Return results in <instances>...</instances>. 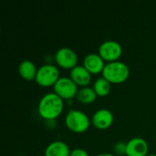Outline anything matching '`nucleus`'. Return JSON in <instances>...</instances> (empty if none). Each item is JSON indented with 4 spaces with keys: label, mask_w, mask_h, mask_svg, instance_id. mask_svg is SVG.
Segmentation results:
<instances>
[{
    "label": "nucleus",
    "mask_w": 156,
    "mask_h": 156,
    "mask_svg": "<svg viewBox=\"0 0 156 156\" xmlns=\"http://www.w3.org/2000/svg\"><path fill=\"white\" fill-rule=\"evenodd\" d=\"M63 107V99L55 92H48L40 99L37 105V112L42 118L54 120L62 112Z\"/></svg>",
    "instance_id": "1"
},
{
    "label": "nucleus",
    "mask_w": 156,
    "mask_h": 156,
    "mask_svg": "<svg viewBox=\"0 0 156 156\" xmlns=\"http://www.w3.org/2000/svg\"><path fill=\"white\" fill-rule=\"evenodd\" d=\"M130 74L129 67L122 61L116 60L108 62L102 70V77L105 78L110 83H122Z\"/></svg>",
    "instance_id": "2"
},
{
    "label": "nucleus",
    "mask_w": 156,
    "mask_h": 156,
    "mask_svg": "<svg viewBox=\"0 0 156 156\" xmlns=\"http://www.w3.org/2000/svg\"><path fill=\"white\" fill-rule=\"evenodd\" d=\"M67 127L74 133H84L90 127V122L86 113L80 110H69L65 117Z\"/></svg>",
    "instance_id": "3"
},
{
    "label": "nucleus",
    "mask_w": 156,
    "mask_h": 156,
    "mask_svg": "<svg viewBox=\"0 0 156 156\" xmlns=\"http://www.w3.org/2000/svg\"><path fill=\"white\" fill-rule=\"evenodd\" d=\"M58 68L52 64H44L37 69L36 75V82L43 87L51 86L57 82L59 79Z\"/></svg>",
    "instance_id": "4"
},
{
    "label": "nucleus",
    "mask_w": 156,
    "mask_h": 156,
    "mask_svg": "<svg viewBox=\"0 0 156 156\" xmlns=\"http://www.w3.org/2000/svg\"><path fill=\"white\" fill-rule=\"evenodd\" d=\"M54 92L63 100H70L76 97L79 90L78 85L69 77H60L53 86Z\"/></svg>",
    "instance_id": "5"
},
{
    "label": "nucleus",
    "mask_w": 156,
    "mask_h": 156,
    "mask_svg": "<svg viewBox=\"0 0 156 156\" xmlns=\"http://www.w3.org/2000/svg\"><path fill=\"white\" fill-rule=\"evenodd\" d=\"M122 54L121 44L115 40L103 41L99 47V55L106 61H116Z\"/></svg>",
    "instance_id": "6"
},
{
    "label": "nucleus",
    "mask_w": 156,
    "mask_h": 156,
    "mask_svg": "<svg viewBox=\"0 0 156 156\" xmlns=\"http://www.w3.org/2000/svg\"><path fill=\"white\" fill-rule=\"evenodd\" d=\"M55 60L59 67L72 69L78 65V55L73 49L63 47L57 50L55 54Z\"/></svg>",
    "instance_id": "7"
},
{
    "label": "nucleus",
    "mask_w": 156,
    "mask_h": 156,
    "mask_svg": "<svg viewBox=\"0 0 156 156\" xmlns=\"http://www.w3.org/2000/svg\"><path fill=\"white\" fill-rule=\"evenodd\" d=\"M149 146L142 137H134L126 143V156H146Z\"/></svg>",
    "instance_id": "8"
},
{
    "label": "nucleus",
    "mask_w": 156,
    "mask_h": 156,
    "mask_svg": "<svg viewBox=\"0 0 156 156\" xmlns=\"http://www.w3.org/2000/svg\"><path fill=\"white\" fill-rule=\"evenodd\" d=\"M91 122L98 129H107L113 122V114L108 109H99L93 113Z\"/></svg>",
    "instance_id": "9"
},
{
    "label": "nucleus",
    "mask_w": 156,
    "mask_h": 156,
    "mask_svg": "<svg viewBox=\"0 0 156 156\" xmlns=\"http://www.w3.org/2000/svg\"><path fill=\"white\" fill-rule=\"evenodd\" d=\"M83 66L91 74H98L102 72L105 67V63L104 59L99 55V53H90L84 58Z\"/></svg>",
    "instance_id": "10"
},
{
    "label": "nucleus",
    "mask_w": 156,
    "mask_h": 156,
    "mask_svg": "<svg viewBox=\"0 0 156 156\" xmlns=\"http://www.w3.org/2000/svg\"><path fill=\"white\" fill-rule=\"evenodd\" d=\"M70 78L78 86L86 87L91 80V73L83 65H77L70 69Z\"/></svg>",
    "instance_id": "11"
},
{
    "label": "nucleus",
    "mask_w": 156,
    "mask_h": 156,
    "mask_svg": "<svg viewBox=\"0 0 156 156\" xmlns=\"http://www.w3.org/2000/svg\"><path fill=\"white\" fill-rule=\"evenodd\" d=\"M70 150L69 145L60 140H56L48 144L45 149V156H69Z\"/></svg>",
    "instance_id": "12"
},
{
    "label": "nucleus",
    "mask_w": 156,
    "mask_h": 156,
    "mask_svg": "<svg viewBox=\"0 0 156 156\" xmlns=\"http://www.w3.org/2000/svg\"><path fill=\"white\" fill-rule=\"evenodd\" d=\"M37 72V69L35 63L29 59H24L18 65L19 75L27 80H35Z\"/></svg>",
    "instance_id": "13"
},
{
    "label": "nucleus",
    "mask_w": 156,
    "mask_h": 156,
    "mask_svg": "<svg viewBox=\"0 0 156 156\" xmlns=\"http://www.w3.org/2000/svg\"><path fill=\"white\" fill-rule=\"evenodd\" d=\"M97 94L94 90L93 88L90 87H82L80 88L76 95V98L78 99V101H80V102L84 103V104H89L93 102L96 98H97Z\"/></svg>",
    "instance_id": "14"
},
{
    "label": "nucleus",
    "mask_w": 156,
    "mask_h": 156,
    "mask_svg": "<svg viewBox=\"0 0 156 156\" xmlns=\"http://www.w3.org/2000/svg\"><path fill=\"white\" fill-rule=\"evenodd\" d=\"M111 84L112 83H110L105 78L100 77L95 80V82L93 84V89H94V90L98 96L104 97L110 93Z\"/></svg>",
    "instance_id": "15"
},
{
    "label": "nucleus",
    "mask_w": 156,
    "mask_h": 156,
    "mask_svg": "<svg viewBox=\"0 0 156 156\" xmlns=\"http://www.w3.org/2000/svg\"><path fill=\"white\" fill-rule=\"evenodd\" d=\"M114 152L120 155L126 154V143L118 142L114 145Z\"/></svg>",
    "instance_id": "16"
},
{
    "label": "nucleus",
    "mask_w": 156,
    "mask_h": 156,
    "mask_svg": "<svg viewBox=\"0 0 156 156\" xmlns=\"http://www.w3.org/2000/svg\"><path fill=\"white\" fill-rule=\"evenodd\" d=\"M69 156H90L89 154L81 148H75L70 152V155Z\"/></svg>",
    "instance_id": "17"
},
{
    "label": "nucleus",
    "mask_w": 156,
    "mask_h": 156,
    "mask_svg": "<svg viewBox=\"0 0 156 156\" xmlns=\"http://www.w3.org/2000/svg\"><path fill=\"white\" fill-rule=\"evenodd\" d=\"M95 156H116L113 154H110V153H101V154H98L97 155Z\"/></svg>",
    "instance_id": "18"
},
{
    "label": "nucleus",
    "mask_w": 156,
    "mask_h": 156,
    "mask_svg": "<svg viewBox=\"0 0 156 156\" xmlns=\"http://www.w3.org/2000/svg\"><path fill=\"white\" fill-rule=\"evenodd\" d=\"M146 156H156L155 154H148Z\"/></svg>",
    "instance_id": "19"
}]
</instances>
